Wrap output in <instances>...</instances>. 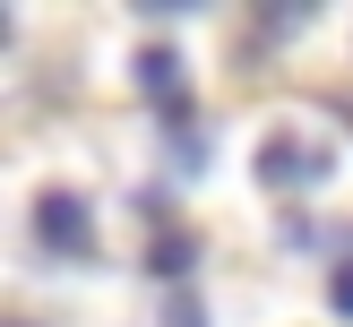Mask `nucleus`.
I'll use <instances>...</instances> for the list:
<instances>
[{"label": "nucleus", "instance_id": "1", "mask_svg": "<svg viewBox=\"0 0 353 327\" xmlns=\"http://www.w3.org/2000/svg\"><path fill=\"white\" fill-rule=\"evenodd\" d=\"M34 241H43L52 258H95V207H86L78 189H43V198H34Z\"/></svg>", "mask_w": 353, "mask_h": 327}, {"label": "nucleus", "instance_id": "2", "mask_svg": "<svg viewBox=\"0 0 353 327\" xmlns=\"http://www.w3.org/2000/svg\"><path fill=\"white\" fill-rule=\"evenodd\" d=\"M327 172H336V147H302L293 129L259 147V181L268 189H310V181H327Z\"/></svg>", "mask_w": 353, "mask_h": 327}, {"label": "nucleus", "instance_id": "3", "mask_svg": "<svg viewBox=\"0 0 353 327\" xmlns=\"http://www.w3.org/2000/svg\"><path fill=\"white\" fill-rule=\"evenodd\" d=\"M130 78H138V95H147L155 112H172V120H181L190 86H181V52H172V43H147V52L130 61Z\"/></svg>", "mask_w": 353, "mask_h": 327}, {"label": "nucleus", "instance_id": "4", "mask_svg": "<svg viewBox=\"0 0 353 327\" xmlns=\"http://www.w3.org/2000/svg\"><path fill=\"white\" fill-rule=\"evenodd\" d=\"M190 258H199V241H190V233H164V241H155V258H147V267L164 275V284H181V267H190Z\"/></svg>", "mask_w": 353, "mask_h": 327}, {"label": "nucleus", "instance_id": "5", "mask_svg": "<svg viewBox=\"0 0 353 327\" xmlns=\"http://www.w3.org/2000/svg\"><path fill=\"white\" fill-rule=\"evenodd\" d=\"M327 310H336V319H353V267L327 275Z\"/></svg>", "mask_w": 353, "mask_h": 327}, {"label": "nucleus", "instance_id": "6", "mask_svg": "<svg viewBox=\"0 0 353 327\" xmlns=\"http://www.w3.org/2000/svg\"><path fill=\"white\" fill-rule=\"evenodd\" d=\"M172 327H207V319H199V302H190V293H172Z\"/></svg>", "mask_w": 353, "mask_h": 327}, {"label": "nucleus", "instance_id": "7", "mask_svg": "<svg viewBox=\"0 0 353 327\" xmlns=\"http://www.w3.org/2000/svg\"><path fill=\"white\" fill-rule=\"evenodd\" d=\"M17 327H26V319H17Z\"/></svg>", "mask_w": 353, "mask_h": 327}]
</instances>
